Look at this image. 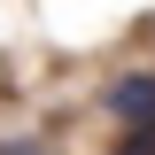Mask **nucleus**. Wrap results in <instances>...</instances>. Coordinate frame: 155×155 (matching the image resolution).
Returning <instances> with one entry per match:
<instances>
[{"instance_id": "1", "label": "nucleus", "mask_w": 155, "mask_h": 155, "mask_svg": "<svg viewBox=\"0 0 155 155\" xmlns=\"http://www.w3.org/2000/svg\"><path fill=\"white\" fill-rule=\"evenodd\" d=\"M101 116H109L116 132H155V62L116 70L109 85H101Z\"/></svg>"}, {"instance_id": "3", "label": "nucleus", "mask_w": 155, "mask_h": 155, "mask_svg": "<svg viewBox=\"0 0 155 155\" xmlns=\"http://www.w3.org/2000/svg\"><path fill=\"white\" fill-rule=\"evenodd\" d=\"M0 155H47L39 140H0Z\"/></svg>"}, {"instance_id": "2", "label": "nucleus", "mask_w": 155, "mask_h": 155, "mask_svg": "<svg viewBox=\"0 0 155 155\" xmlns=\"http://www.w3.org/2000/svg\"><path fill=\"white\" fill-rule=\"evenodd\" d=\"M116 155H155V132H124V147Z\"/></svg>"}]
</instances>
